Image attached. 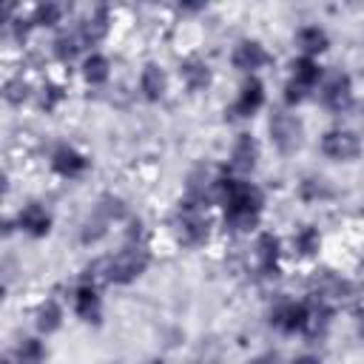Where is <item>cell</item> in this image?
Wrapping results in <instances>:
<instances>
[{
    "label": "cell",
    "mask_w": 364,
    "mask_h": 364,
    "mask_svg": "<svg viewBox=\"0 0 364 364\" xmlns=\"http://www.w3.org/2000/svg\"><path fill=\"white\" fill-rule=\"evenodd\" d=\"M148 267V253L142 245H128L125 250H119L114 259L105 262V279L117 282V284H128L136 276H142V270Z\"/></svg>",
    "instance_id": "cell-1"
},
{
    "label": "cell",
    "mask_w": 364,
    "mask_h": 364,
    "mask_svg": "<svg viewBox=\"0 0 364 364\" xmlns=\"http://www.w3.org/2000/svg\"><path fill=\"white\" fill-rule=\"evenodd\" d=\"M179 239L185 245H199L208 239V219L202 213V205L193 199H185L179 205Z\"/></svg>",
    "instance_id": "cell-2"
},
{
    "label": "cell",
    "mask_w": 364,
    "mask_h": 364,
    "mask_svg": "<svg viewBox=\"0 0 364 364\" xmlns=\"http://www.w3.org/2000/svg\"><path fill=\"white\" fill-rule=\"evenodd\" d=\"M321 151H324L330 159H353V156H358L361 142H358V136H355L353 131L336 128V131H327V134L321 136Z\"/></svg>",
    "instance_id": "cell-3"
},
{
    "label": "cell",
    "mask_w": 364,
    "mask_h": 364,
    "mask_svg": "<svg viewBox=\"0 0 364 364\" xmlns=\"http://www.w3.org/2000/svg\"><path fill=\"white\" fill-rule=\"evenodd\" d=\"M321 100H324V105H327V108H333V111H344V108L350 105V100H353L350 77H347V74H341V71L330 74V80L324 82Z\"/></svg>",
    "instance_id": "cell-4"
},
{
    "label": "cell",
    "mask_w": 364,
    "mask_h": 364,
    "mask_svg": "<svg viewBox=\"0 0 364 364\" xmlns=\"http://www.w3.org/2000/svg\"><path fill=\"white\" fill-rule=\"evenodd\" d=\"M233 65L239 68V71H256V68H262L270 57H267V51H264V46L259 43V40H242L236 48H233Z\"/></svg>",
    "instance_id": "cell-5"
},
{
    "label": "cell",
    "mask_w": 364,
    "mask_h": 364,
    "mask_svg": "<svg viewBox=\"0 0 364 364\" xmlns=\"http://www.w3.org/2000/svg\"><path fill=\"white\" fill-rule=\"evenodd\" d=\"M310 321V310L304 304H296V301H287L282 307H276L273 313V324L284 333H296V330H304Z\"/></svg>",
    "instance_id": "cell-6"
},
{
    "label": "cell",
    "mask_w": 364,
    "mask_h": 364,
    "mask_svg": "<svg viewBox=\"0 0 364 364\" xmlns=\"http://www.w3.org/2000/svg\"><path fill=\"white\" fill-rule=\"evenodd\" d=\"M270 134H273V142L284 151L296 148L299 145V134H301V125L290 117V114H273L270 119Z\"/></svg>",
    "instance_id": "cell-7"
},
{
    "label": "cell",
    "mask_w": 364,
    "mask_h": 364,
    "mask_svg": "<svg viewBox=\"0 0 364 364\" xmlns=\"http://www.w3.org/2000/svg\"><path fill=\"white\" fill-rule=\"evenodd\" d=\"M51 168L60 173V176H80L85 168H88V159L80 154V151H74V148H68V145H63V148H57L54 154H51Z\"/></svg>",
    "instance_id": "cell-8"
},
{
    "label": "cell",
    "mask_w": 364,
    "mask_h": 364,
    "mask_svg": "<svg viewBox=\"0 0 364 364\" xmlns=\"http://www.w3.org/2000/svg\"><path fill=\"white\" fill-rule=\"evenodd\" d=\"M17 222H20V228H23L26 233H31V236H46V233L51 230V216H48L46 208H40L37 202L26 205V208L20 210V216H17Z\"/></svg>",
    "instance_id": "cell-9"
},
{
    "label": "cell",
    "mask_w": 364,
    "mask_h": 364,
    "mask_svg": "<svg viewBox=\"0 0 364 364\" xmlns=\"http://www.w3.org/2000/svg\"><path fill=\"white\" fill-rule=\"evenodd\" d=\"M262 102H264V88H262V82L256 80V77H250L245 85H242V91H239V100H236V114L239 117H250V114H256L259 108H262Z\"/></svg>",
    "instance_id": "cell-10"
},
{
    "label": "cell",
    "mask_w": 364,
    "mask_h": 364,
    "mask_svg": "<svg viewBox=\"0 0 364 364\" xmlns=\"http://www.w3.org/2000/svg\"><path fill=\"white\" fill-rule=\"evenodd\" d=\"M256 156H259V145L250 134H239L236 145H233V154H230V165L236 171H250L256 165Z\"/></svg>",
    "instance_id": "cell-11"
},
{
    "label": "cell",
    "mask_w": 364,
    "mask_h": 364,
    "mask_svg": "<svg viewBox=\"0 0 364 364\" xmlns=\"http://www.w3.org/2000/svg\"><path fill=\"white\" fill-rule=\"evenodd\" d=\"M74 310H77V316L85 318V321H97V318H100V296H97V290H94L91 284L77 287Z\"/></svg>",
    "instance_id": "cell-12"
},
{
    "label": "cell",
    "mask_w": 364,
    "mask_h": 364,
    "mask_svg": "<svg viewBox=\"0 0 364 364\" xmlns=\"http://www.w3.org/2000/svg\"><path fill=\"white\" fill-rule=\"evenodd\" d=\"M296 43L301 46L304 57H313V54H318V51L327 48V34H324L318 26H304V28H299Z\"/></svg>",
    "instance_id": "cell-13"
},
{
    "label": "cell",
    "mask_w": 364,
    "mask_h": 364,
    "mask_svg": "<svg viewBox=\"0 0 364 364\" xmlns=\"http://www.w3.org/2000/svg\"><path fill=\"white\" fill-rule=\"evenodd\" d=\"M139 91H142L148 100H159V97L165 94V74H162L159 65H145V68H142Z\"/></svg>",
    "instance_id": "cell-14"
},
{
    "label": "cell",
    "mask_w": 364,
    "mask_h": 364,
    "mask_svg": "<svg viewBox=\"0 0 364 364\" xmlns=\"http://www.w3.org/2000/svg\"><path fill=\"white\" fill-rule=\"evenodd\" d=\"M256 259H259V267L264 273H270L276 267V259H279V239L273 233H262L259 242H256Z\"/></svg>",
    "instance_id": "cell-15"
},
{
    "label": "cell",
    "mask_w": 364,
    "mask_h": 364,
    "mask_svg": "<svg viewBox=\"0 0 364 364\" xmlns=\"http://www.w3.org/2000/svg\"><path fill=\"white\" fill-rule=\"evenodd\" d=\"M293 80L299 85L310 88V85H316L321 80V65L313 57H299V60H293Z\"/></svg>",
    "instance_id": "cell-16"
},
{
    "label": "cell",
    "mask_w": 364,
    "mask_h": 364,
    "mask_svg": "<svg viewBox=\"0 0 364 364\" xmlns=\"http://www.w3.org/2000/svg\"><path fill=\"white\" fill-rule=\"evenodd\" d=\"M105 31H108V11H105V9H97V11L82 23L80 37H82V43H97V40L105 37Z\"/></svg>",
    "instance_id": "cell-17"
},
{
    "label": "cell",
    "mask_w": 364,
    "mask_h": 364,
    "mask_svg": "<svg viewBox=\"0 0 364 364\" xmlns=\"http://www.w3.org/2000/svg\"><path fill=\"white\" fill-rule=\"evenodd\" d=\"M179 74L185 77L188 88H193V91H199V88H205V85L210 82V71H208V65L199 63V60H188V63H182Z\"/></svg>",
    "instance_id": "cell-18"
},
{
    "label": "cell",
    "mask_w": 364,
    "mask_h": 364,
    "mask_svg": "<svg viewBox=\"0 0 364 364\" xmlns=\"http://www.w3.org/2000/svg\"><path fill=\"white\" fill-rule=\"evenodd\" d=\"M82 74H85V80H88L91 85L105 82V80H108V60H105L102 54H91V57H85V63H82Z\"/></svg>",
    "instance_id": "cell-19"
},
{
    "label": "cell",
    "mask_w": 364,
    "mask_h": 364,
    "mask_svg": "<svg viewBox=\"0 0 364 364\" xmlns=\"http://www.w3.org/2000/svg\"><path fill=\"white\" fill-rule=\"evenodd\" d=\"M60 318H63V310L57 307V301H46L40 310H37V327L43 333H54L60 327Z\"/></svg>",
    "instance_id": "cell-20"
},
{
    "label": "cell",
    "mask_w": 364,
    "mask_h": 364,
    "mask_svg": "<svg viewBox=\"0 0 364 364\" xmlns=\"http://www.w3.org/2000/svg\"><path fill=\"white\" fill-rule=\"evenodd\" d=\"M14 355H17V364H40L43 355H46V350H43V344L37 338H23L17 344V353Z\"/></svg>",
    "instance_id": "cell-21"
},
{
    "label": "cell",
    "mask_w": 364,
    "mask_h": 364,
    "mask_svg": "<svg viewBox=\"0 0 364 364\" xmlns=\"http://www.w3.org/2000/svg\"><path fill=\"white\" fill-rule=\"evenodd\" d=\"M293 242H296V247H299L301 256H313V253L318 250V245H321V236H318L316 228H301Z\"/></svg>",
    "instance_id": "cell-22"
},
{
    "label": "cell",
    "mask_w": 364,
    "mask_h": 364,
    "mask_svg": "<svg viewBox=\"0 0 364 364\" xmlns=\"http://www.w3.org/2000/svg\"><path fill=\"white\" fill-rule=\"evenodd\" d=\"M80 43H82L80 34H60L57 43H54V51H57L60 60H71L80 51Z\"/></svg>",
    "instance_id": "cell-23"
},
{
    "label": "cell",
    "mask_w": 364,
    "mask_h": 364,
    "mask_svg": "<svg viewBox=\"0 0 364 364\" xmlns=\"http://www.w3.org/2000/svg\"><path fill=\"white\" fill-rule=\"evenodd\" d=\"M60 17H63V6H57V3H40L34 9V23H40V26H54V23H60Z\"/></svg>",
    "instance_id": "cell-24"
},
{
    "label": "cell",
    "mask_w": 364,
    "mask_h": 364,
    "mask_svg": "<svg viewBox=\"0 0 364 364\" xmlns=\"http://www.w3.org/2000/svg\"><path fill=\"white\" fill-rule=\"evenodd\" d=\"M304 91H307L304 85H299L296 80H290V82H287V94H284L287 105H296V102H301V100H304Z\"/></svg>",
    "instance_id": "cell-25"
},
{
    "label": "cell",
    "mask_w": 364,
    "mask_h": 364,
    "mask_svg": "<svg viewBox=\"0 0 364 364\" xmlns=\"http://www.w3.org/2000/svg\"><path fill=\"white\" fill-rule=\"evenodd\" d=\"M301 193H304L307 199H313V196H324L327 191H324L321 179H307V182H304V188H301Z\"/></svg>",
    "instance_id": "cell-26"
},
{
    "label": "cell",
    "mask_w": 364,
    "mask_h": 364,
    "mask_svg": "<svg viewBox=\"0 0 364 364\" xmlns=\"http://www.w3.org/2000/svg\"><path fill=\"white\" fill-rule=\"evenodd\" d=\"M293 364H318V358H313V355H299Z\"/></svg>",
    "instance_id": "cell-27"
},
{
    "label": "cell",
    "mask_w": 364,
    "mask_h": 364,
    "mask_svg": "<svg viewBox=\"0 0 364 364\" xmlns=\"http://www.w3.org/2000/svg\"><path fill=\"white\" fill-rule=\"evenodd\" d=\"M358 327H361V336H364V310L358 313Z\"/></svg>",
    "instance_id": "cell-28"
},
{
    "label": "cell",
    "mask_w": 364,
    "mask_h": 364,
    "mask_svg": "<svg viewBox=\"0 0 364 364\" xmlns=\"http://www.w3.org/2000/svg\"><path fill=\"white\" fill-rule=\"evenodd\" d=\"M148 364H162V361H148Z\"/></svg>",
    "instance_id": "cell-29"
}]
</instances>
